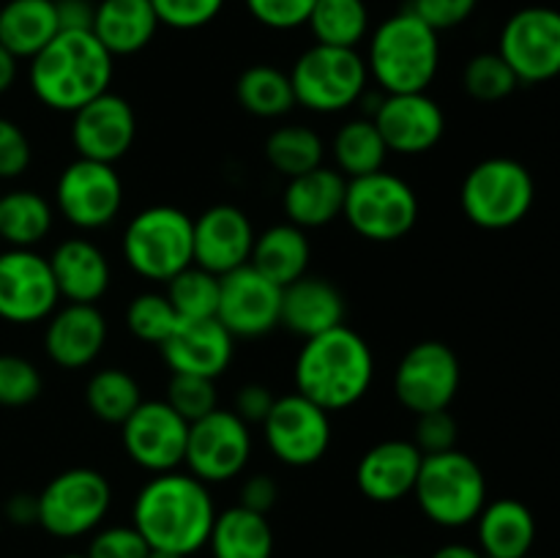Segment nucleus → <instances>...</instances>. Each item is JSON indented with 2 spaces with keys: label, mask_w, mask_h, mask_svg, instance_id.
<instances>
[{
  "label": "nucleus",
  "mask_w": 560,
  "mask_h": 558,
  "mask_svg": "<svg viewBox=\"0 0 560 558\" xmlns=\"http://www.w3.org/2000/svg\"><path fill=\"white\" fill-rule=\"evenodd\" d=\"M372 120L388 153H402V156H421L432 151L446 131V115L427 91L386 93Z\"/></svg>",
  "instance_id": "obj_20"
},
{
  "label": "nucleus",
  "mask_w": 560,
  "mask_h": 558,
  "mask_svg": "<svg viewBox=\"0 0 560 558\" xmlns=\"http://www.w3.org/2000/svg\"><path fill=\"white\" fill-rule=\"evenodd\" d=\"M235 98L255 118H282L295 107L290 74L268 63H257L241 71V77L235 80Z\"/></svg>",
  "instance_id": "obj_35"
},
{
  "label": "nucleus",
  "mask_w": 560,
  "mask_h": 558,
  "mask_svg": "<svg viewBox=\"0 0 560 558\" xmlns=\"http://www.w3.org/2000/svg\"><path fill=\"white\" fill-rule=\"evenodd\" d=\"M246 11L271 31H293L306 25L315 0H244Z\"/></svg>",
  "instance_id": "obj_46"
},
{
  "label": "nucleus",
  "mask_w": 560,
  "mask_h": 558,
  "mask_svg": "<svg viewBox=\"0 0 560 558\" xmlns=\"http://www.w3.org/2000/svg\"><path fill=\"white\" fill-rule=\"evenodd\" d=\"M164 295L173 304L178 321H206V317H217L219 277L191 263L189 268H184V271L170 279L167 293Z\"/></svg>",
  "instance_id": "obj_39"
},
{
  "label": "nucleus",
  "mask_w": 560,
  "mask_h": 558,
  "mask_svg": "<svg viewBox=\"0 0 560 558\" xmlns=\"http://www.w3.org/2000/svg\"><path fill=\"white\" fill-rule=\"evenodd\" d=\"M279 501V485L273 476L255 474L244 481L241 487V507L252 509V512L268 514Z\"/></svg>",
  "instance_id": "obj_51"
},
{
  "label": "nucleus",
  "mask_w": 560,
  "mask_h": 558,
  "mask_svg": "<svg viewBox=\"0 0 560 558\" xmlns=\"http://www.w3.org/2000/svg\"><path fill=\"white\" fill-rule=\"evenodd\" d=\"M252 457V432L233 410H211L189 425L186 468L206 485L235 479Z\"/></svg>",
  "instance_id": "obj_14"
},
{
  "label": "nucleus",
  "mask_w": 560,
  "mask_h": 558,
  "mask_svg": "<svg viewBox=\"0 0 560 558\" xmlns=\"http://www.w3.org/2000/svg\"><path fill=\"white\" fill-rule=\"evenodd\" d=\"M441 69V38L410 9L388 16L370 36L366 71L383 93H421Z\"/></svg>",
  "instance_id": "obj_4"
},
{
  "label": "nucleus",
  "mask_w": 560,
  "mask_h": 558,
  "mask_svg": "<svg viewBox=\"0 0 560 558\" xmlns=\"http://www.w3.org/2000/svg\"><path fill=\"white\" fill-rule=\"evenodd\" d=\"M170 372L202 375L217 381L233 361L235 337L217 321H180L175 332L159 345Z\"/></svg>",
  "instance_id": "obj_23"
},
{
  "label": "nucleus",
  "mask_w": 560,
  "mask_h": 558,
  "mask_svg": "<svg viewBox=\"0 0 560 558\" xmlns=\"http://www.w3.org/2000/svg\"><path fill=\"white\" fill-rule=\"evenodd\" d=\"M5 518L14 525L38 523V498L31 496V492H16L5 503Z\"/></svg>",
  "instance_id": "obj_53"
},
{
  "label": "nucleus",
  "mask_w": 560,
  "mask_h": 558,
  "mask_svg": "<svg viewBox=\"0 0 560 558\" xmlns=\"http://www.w3.org/2000/svg\"><path fill=\"white\" fill-rule=\"evenodd\" d=\"M342 217L361 239L392 244L405 239L419 222V197L405 178L377 170L348 181Z\"/></svg>",
  "instance_id": "obj_9"
},
{
  "label": "nucleus",
  "mask_w": 560,
  "mask_h": 558,
  "mask_svg": "<svg viewBox=\"0 0 560 558\" xmlns=\"http://www.w3.org/2000/svg\"><path fill=\"white\" fill-rule=\"evenodd\" d=\"M413 496L430 523L441 528H465L476 523L487 503L485 470L459 449L424 454Z\"/></svg>",
  "instance_id": "obj_5"
},
{
  "label": "nucleus",
  "mask_w": 560,
  "mask_h": 558,
  "mask_svg": "<svg viewBox=\"0 0 560 558\" xmlns=\"http://www.w3.org/2000/svg\"><path fill=\"white\" fill-rule=\"evenodd\" d=\"M459 425L452 414L446 410H432V414H421L416 421V438L413 443L419 446L421 454H441L448 449H457Z\"/></svg>",
  "instance_id": "obj_47"
},
{
  "label": "nucleus",
  "mask_w": 560,
  "mask_h": 558,
  "mask_svg": "<svg viewBox=\"0 0 560 558\" xmlns=\"http://www.w3.org/2000/svg\"><path fill=\"white\" fill-rule=\"evenodd\" d=\"M290 82L295 104L310 113L334 115L359 104L370 82V71L359 49L312 44L290 69Z\"/></svg>",
  "instance_id": "obj_8"
},
{
  "label": "nucleus",
  "mask_w": 560,
  "mask_h": 558,
  "mask_svg": "<svg viewBox=\"0 0 560 558\" xmlns=\"http://www.w3.org/2000/svg\"><path fill=\"white\" fill-rule=\"evenodd\" d=\"M479 553L485 558H525L536 542V518L517 498L487 501L476 518Z\"/></svg>",
  "instance_id": "obj_28"
},
{
  "label": "nucleus",
  "mask_w": 560,
  "mask_h": 558,
  "mask_svg": "<svg viewBox=\"0 0 560 558\" xmlns=\"http://www.w3.org/2000/svg\"><path fill=\"white\" fill-rule=\"evenodd\" d=\"M498 53L525 85L556 80L560 77V11L550 5L514 11L498 38Z\"/></svg>",
  "instance_id": "obj_13"
},
{
  "label": "nucleus",
  "mask_w": 560,
  "mask_h": 558,
  "mask_svg": "<svg viewBox=\"0 0 560 558\" xmlns=\"http://www.w3.org/2000/svg\"><path fill=\"white\" fill-rule=\"evenodd\" d=\"M124 257L137 277L167 284L195 263V219L175 206L142 208L126 224Z\"/></svg>",
  "instance_id": "obj_6"
},
{
  "label": "nucleus",
  "mask_w": 560,
  "mask_h": 558,
  "mask_svg": "<svg viewBox=\"0 0 560 558\" xmlns=\"http://www.w3.org/2000/svg\"><path fill=\"white\" fill-rule=\"evenodd\" d=\"M459 381H463V367L452 345L441 339H424L399 359L394 372V394L405 410L421 416L446 410L457 397Z\"/></svg>",
  "instance_id": "obj_11"
},
{
  "label": "nucleus",
  "mask_w": 560,
  "mask_h": 558,
  "mask_svg": "<svg viewBox=\"0 0 560 558\" xmlns=\"http://www.w3.org/2000/svg\"><path fill=\"white\" fill-rule=\"evenodd\" d=\"M120 438L131 463L148 474H170L186 457L189 421L175 414L167 399H142L135 414L120 425Z\"/></svg>",
  "instance_id": "obj_16"
},
{
  "label": "nucleus",
  "mask_w": 560,
  "mask_h": 558,
  "mask_svg": "<svg viewBox=\"0 0 560 558\" xmlns=\"http://www.w3.org/2000/svg\"><path fill=\"white\" fill-rule=\"evenodd\" d=\"M208 547L213 558H271L273 531L268 514L252 512L241 503L217 512Z\"/></svg>",
  "instance_id": "obj_32"
},
{
  "label": "nucleus",
  "mask_w": 560,
  "mask_h": 558,
  "mask_svg": "<svg viewBox=\"0 0 560 558\" xmlns=\"http://www.w3.org/2000/svg\"><path fill=\"white\" fill-rule=\"evenodd\" d=\"M148 558H186V556H180V553H170V550H156V547H151V550H148Z\"/></svg>",
  "instance_id": "obj_56"
},
{
  "label": "nucleus",
  "mask_w": 560,
  "mask_h": 558,
  "mask_svg": "<svg viewBox=\"0 0 560 558\" xmlns=\"http://www.w3.org/2000/svg\"><path fill=\"white\" fill-rule=\"evenodd\" d=\"M58 301L47 257L33 249H0V317L5 323L31 326L47 321Z\"/></svg>",
  "instance_id": "obj_17"
},
{
  "label": "nucleus",
  "mask_w": 560,
  "mask_h": 558,
  "mask_svg": "<svg viewBox=\"0 0 560 558\" xmlns=\"http://www.w3.org/2000/svg\"><path fill=\"white\" fill-rule=\"evenodd\" d=\"M273 403H277V397H273V392L266 383H246L235 394L233 414L241 421H246V425H262L266 416L271 414Z\"/></svg>",
  "instance_id": "obj_50"
},
{
  "label": "nucleus",
  "mask_w": 560,
  "mask_h": 558,
  "mask_svg": "<svg viewBox=\"0 0 560 558\" xmlns=\"http://www.w3.org/2000/svg\"><path fill=\"white\" fill-rule=\"evenodd\" d=\"M159 16L151 0H98L91 33L113 58L137 55L153 42Z\"/></svg>",
  "instance_id": "obj_29"
},
{
  "label": "nucleus",
  "mask_w": 560,
  "mask_h": 558,
  "mask_svg": "<svg viewBox=\"0 0 560 558\" xmlns=\"http://www.w3.org/2000/svg\"><path fill=\"white\" fill-rule=\"evenodd\" d=\"M345 315H348V304H345L342 290L331 279L304 274L282 288L279 326H284L295 337L312 339L317 334L345 326Z\"/></svg>",
  "instance_id": "obj_25"
},
{
  "label": "nucleus",
  "mask_w": 560,
  "mask_h": 558,
  "mask_svg": "<svg viewBox=\"0 0 560 558\" xmlns=\"http://www.w3.org/2000/svg\"><path fill=\"white\" fill-rule=\"evenodd\" d=\"M536 200V184L523 162L490 156L468 170L459 206L468 222L481 230H509L523 222Z\"/></svg>",
  "instance_id": "obj_7"
},
{
  "label": "nucleus",
  "mask_w": 560,
  "mask_h": 558,
  "mask_svg": "<svg viewBox=\"0 0 560 558\" xmlns=\"http://www.w3.org/2000/svg\"><path fill=\"white\" fill-rule=\"evenodd\" d=\"M282 315V288L262 277L255 266H241L219 277L217 321L233 337L257 339L271 334Z\"/></svg>",
  "instance_id": "obj_18"
},
{
  "label": "nucleus",
  "mask_w": 560,
  "mask_h": 558,
  "mask_svg": "<svg viewBox=\"0 0 560 558\" xmlns=\"http://www.w3.org/2000/svg\"><path fill=\"white\" fill-rule=\"evenodd\" d=\"M137 137V115L118 93L107 91L71 113V146L77 156L115 164L131 151Z\"/></svg>",
  "instance_id": "obj_19"
},
{
  "label": "nucleus",
  "mask_w": 560,
  "mask_h": 558,
  "mask_svg": "<svg viewBox=\"0 0 560 558\" xmlns=\"http://www.w3.org/2000/svg\"><path fill=\"white\" fill-rule=\"evenodd\" d=\"M306 25L315 44L355 49L370 33V9L364 0H315Z\"/></svg>",
  "instance_id": "obj_36"
},
{
  "label": "nucleus",
  "mask_w": 560,
  "mask_h": 558,
  "mask_svg": "<svg viewBox=\"0 0 560 558\" xmlns=\"http://www.w3.org/2000/svg\"><path fill=\"white\" fill-rule=\"evenodd\" d=\"M115 58L91 31H60L36 58H31L27 82L44 107L77 113L109 91Z\"/></svg>",
  "instance_id": "obj_2"
},
{
  "label": "nucleus",
  "mask_w": 560,
  "mask_h": 558,
  "mask_svg": "<svg viewBox=\"0 0 560 558\" xmlns=\"http://www.w3.org/2000/svg\"><path fill=\"white\" fill-rule=\"evenodd\" d=\"M262 435L279 463L306 468L326 457L331 446V419L328 410L293 392L277 397L271 414L262 421Z\"/></svg>",
  "instance_id": "obj_15"
},
{
  "label": "nucleus",
  "mask_w": 560,
  "mask_h": 558,
  "mask_svg": "<svg viewBox=\"0 0 560 558\" xmlns=\"http://www.w3.org/2000/svg\"><path fill=\"white\" fill-rule=\"evenodd\" d=\"M60 31H91L96 3L93 0H55Z\"/></svg>",
  "instance_id": "obj_52"
},
{
  "label": "nucleus",
  "mask_w": 560,
  "mask_h": 558,
  "mask_svg": "<svg viewBox=\"0 0 560 558\" xmlns=\"http://www.w3.org/2000/svg\"><path fill=\"white\" fill-rule=\"evenodd\" d=\"M55 206L77 230H102L113 224L124 208V181L115 164L77 156L58 175Z\"/></svg>",
  "instance_id": "obj_12"
},
{
  "label": "nucleus",
  "mask_w": 560,
  "mask_h": 558,
  "mask_svg": "<svg viewBox=\"0 0 560 558\" xmlns=\"http://www.w3.org/2000/svg\"><path fill=\"white\" fill-rule=\"evenodd\" d=\"M38 525L58 539H80L102 525L113 507V487L96 468H69L38 492Z\"/></svg>",
  "instance_id": "obj_10"
},
{
  "label": "nucleus",
  "mask_w": 560,
  "mask_h": 558,
  "mask_svg": "<svg viewBox=\"0 0 560 558\" xmlns=\"http://www.w3.org/2000/svg\"><path fill=\"white\" fill-rule=\"evenodd\" d=\"M107 317L96 304H66L47 317L44 350L60 370H82L102 356L107 345Z\"/></svg>",
  "instance_id": "obj_22"
},
{
  "label": "nucleus",
  "mask_w": 560,
  "mask_h": 558,
  "mask_svg": "<svg viewBox=\"0 0 560 558\" xmlns=\"http://www.w3.org/2000/svg\"><path fill=\"white\" fill-rule=\"evenodd\" d=\"M476 5H479V0H413L410 11L419 20H424L432 31L441 33L468 22Z\"/></svg>",
  "instance_id": "obj_49"
},
{
  "label": "nucleus",
  "mask_w": 560,
  "mask_h": 558,
  "mask_svg": "<svg viewBox=\"0 0 560 558\" xmlns=\"http://www.w3.org/2000/svg\"><path fill=\"white\" fill-rule=\"evenodd\" d=\"M0 5H3V3H0Z\"/></svg>",
  "instance_id": "obj_60"
},
{
  "label": "nucleus",
  "mask_w": 560,
  "mask_h": 558,
  "mask_svg": "<svg viewBox=\"0 0 560 558\" xmlns=\"http://www.w3.org/2000/svg\"><path fill=\"white\" fill-rule=\"evenodd\" d=\"M42 372L31 359L16 353H0V405L25 408L42 394Z\"/></svg>",
  "instance_id": "obj_43"
},
{
  "label": "nucleus",
  "mask_w": 560,
  "mask_h": 558,
  "mask_svg": "<svg viewBox=\"0 0 560 558\" xmlns=\"http://www.w3.org/2000/svg\"><path fill=\"white\" fill-rule=\"evenodd\" d=\"M430 558H485V556L479 553V547L463 545V542H452V545L438 547Z\"/></svg>",
  "instance_id": "obj_55"
},
{
  "label": "nucleus",
  "mask_w": 560,
  "mask_h": 558,
  "mask_svg": "<svg viewBox=\"0 0 560 558\" xmlns=\"http://www.w3.org/2000/svg\"><path fill=\"white\" fill-rule=\"evenodd\" d=\"M159 16V25L175 31H197L219 16L224 0H151Z\"/></svg>",
  "instance_id": "obj_44"
},
{
  "label": "nucleus",
  "mask_w": 560,
  "mask_h": 558,
  "mask_svg": "<svg viewBox=\"0 0 560 558\" xmlns=\"http://www.w3.org/2000/svg\"><path fill=\"white\" fill-rule=\"evenodd\" d=\"M167 405L186 421H197L208 416L211 410L219 408L217 381L202 375H184V372H173L167 383Z\"/></svg>",
  "instance_id": "obj_42"
},
{
  "label": "nucleus",
  "mask_w": 560,
  "mask_h": 558,
  "mask_svg": "<svg viewBox=\"0 0 560 558\" xmlns=\"http://www.w3.org/2000/svg\"><path fill=\"white\" fill-rule=\"evenodd\" d=\"M16 71H20V60L0 44V93L9 91L16 82Z\"/></svg>",
  "instance_id": "obj_54"
},
{
  "label": "nucleus",
  "mask_w": 560,
  "mask_h": 558,
  "mask_svg": "<svg viewBox=\"0 0 560 558\" xmlns=\"http://www.w3.org/2000/svg\"><path fill=\"white\" fill-rule=\"evenodd\" d=\"M178 323V315H175L173 304H170L164 293L145 290V293L135 295L129 306H126V326H129V332L140 342L156 345V348L175 332Z\"/></svg>",
  "instance_id": "obj_41"
},
{
  "label": "nucleus",
  "mask_w": 560,
  "mask_h": 558,
  "mask_svg": "<svg viewBox=\"0 0 560 558\" xmlns=\"http://www.w3.org/2000/svg\"><path fill=\"white\" fill-rule=\"evenodd\" d=\"M421 460L413 441L392 438L366 449L364 457L355 465V485L364 498L375 503H397L413 496L416 479H419Z\"/></svg>",
  "instance_id": "obj_24"
},
{
  "label": "nucleus",
  "mask_w": 560,
  "mask_h": 558,
  "mask_svg": "<svg viewBox=\"0 0 560 558\" xmlns=\"http://www.w3.org/2000/svg\"><path fill=\"white\" fill-rule=\"evenodd\" d=\"M31 140L20 124L0 115V181L20 178L31 167Z\"/></svg>",
  "instance_id": "obj_48"
},
{
  "label": "nucleus",
  "mask_w": 560,
  "mask_h": 558,
  "mask_svg": "<svg viewBox=\"0 0 560 558\" xmlns=\"http://www.w3.org/2000/svg\"><path fill=\"white\" fill-rule=\"evenodd\" d=\"M55 211L33 189H14L0 195V241L9 249H33L49 235Z\"/></svg>",
  "instance_id": "obj_33"
},
{
  "label": "nucleus",
  "mask_w": 560,
  "mask_h": 558,
  "mask_svg": "<svg viewBox=\"0 0 560 558\" xmlns=\"http://www.w3.org/2000/svg\"><path fill=\"white\" fill-rule=\"evenodd\" d=\"M388 558H405V556H388Z\"/></svg>",
  "instance_id": "obj_58"
},
{
  "label": "nucleus",
  "mask_w": 560,
  "mask_h": 558,
  "mask_svg": "<svg viewBox=\"0 0 560 558\" xmlns=\"http://www.w3.org/2000/svg\"><path fill=\"white\" fill-rule=\"evenodd\" d=\"M517 74L501 58V53H479L465 63L463 88L476 102H503V98L517 91Z\"/></svg>",
  "instance_id": "obj_40"
},
{
  "label": "nucleus",
  "mask_w": 560,
  "mask_h": 558,
  "mask_svg": "<svg viewBox=\"0 0 560 558\" xmlns=\"http://www.w3.org/2000/svg\"><path fill=\"white\" fill-rule=\"evenodd\" d=\"M60 299L69 304H98L113 282L107 255L88 239H66L47 257Z\"/></svg>",
  "instance_id": "obj_26"
},
{
  "label": "nucleus",
  "mask_w": 560,
  "mask_h": 558,
  "mask_svg": "<svg viewBox=\"0 0 560 558\" xmlns=\"http://www.w3.org/2000/svg\"><path fill=\"white\" fill-rule=\"evenodd\" d=\"M142 403L140 383L118 367H104L91 375L85 386V405L104 425H124Z\"/></svg>",
  "instance_id": "obj_38"
},
{
  "label": "nucleus",
  "mask_w": 560,
  "mask_h": 558,
  "mask_svg": "<svg viewBox=\"0 0 560 558\" xmlns=\"http://www.w3.org/2000/svg\"><path fill=\"white\" fill-rule=\"evenodd\" d=\"M131 520L148 547L191 556L208 545L217 507L206 481L170 470L142 485L135 498Z\"/></svg>",
  "instance_id": "obj_1"
},
{
  "label": "nucleus",
  "mask_w": 560,
  "mask_h": 558,
  "mask_svg": "<svg viewBox=\"0 0 560 558\" xmlns=\"http://www.w3.org/2000/svg\"><path fill=\"white\" fill-rule=\"evenodd\" d=\"M310 260L312 244L306 239V230H301L293 222H279L257 235L249 266H255L273 284L284 288V284L304 277Z\"/></svg>",
  "instance_id": "obj_31"
},
{
  "label": "nucleus",
  "mask_w": 560,
  "mask_h": 558,
  "mask_svg": "<svg viewBox=\"0 0 560 558\" xmlns=\"http://www.w3.org/2000/svg\"><path fill=\"white\" fill-rule=\"evenodd\" d=\"M295 392L323 410H345L359 403L375 377L370 342L348 326L304 339L293 367Z\"/></svg>",
  "instance_id": "obj_3"
},
{
  "label": "nucleus",
  "mask_w": 560,
  "mask_h": 558,
  "mask_svg": "<svg viewBox=\"0 0 560 558\" xmlns=\"http://www.w3.org/2000/svg\"><path fill=\"white\" fill-rule=\"evenodd\" d=\"M60 33L55 0H5L0 5V44L16 60H31Z\"/></svg>",
  "instance_id": "obj_30"
},
{
  "label": "nucleus",
  "mask_w": 560,
  "mask_h": 558,
  "mask_svg": "<svg viewBox=\"0 0 560 558\" xmlns=\"http://www.w3.org/2000/svg\"><path fill=\"white\" fill-rule=\"evenodd\" d=\"M266 159L279 175L284 178H295V175H304L310 170L323 167V159H326V142L317 135L315 129L301 124H288L279 126L268 135L266 140Z\"/></svg>",
  "instance_id": "obj_37"
},
{
  "label": "nucleus",
  "mask_w": 560,
  "mask_h": 558,
  "mask_svg": "<svg viewBox=\"0 0 560 558\" xmlns=\"http://www.w3.org/2000/svg\"><path fill=\"white\" fill-rule=\"evenodd\" d=\"M63 558H88V556H80V553H71V556H63Z\"/></svg>",
  "instance_id": "obj_57"
},
{
  "label": "nucleus",
  "mask_w": 560,
  "mask_h": 558,
  "mask_svg": "<svg viewBox=\"0 0 560 558\" xmlns=\"http://www.w3.org/2000/svg\"><path fill=\"white\" fill-rule=\"evenodd\" d=\"M148 542L135 525H109L93 534L88 558H148Z\"/></svg>",
  "instance_id": "obj_45"
},
{
  "label": "nucleus",
  "mask_w": 560,
  "mask_h": 558,
  "mask_svg": "<svg viewBox=\"0 0 560 558\" xmlns=\"http://www.w3.org/2000/svg\"><path fill=\"white\" fill-rule=\"evenodd\" d=\"M525 558H534V556H525Z\"/></svg>",
  "instance_id": "obj_59"
},
{
  "label": "nucleus",
  "mask_w": 560,
  "mask_h": 558,
  "mask_svg": "<svg viewBox=\"0 0 560 558\" xmlns=\"http://www.w3.org/2000/svg\"><path fill=\"white\" fill-rule=\"evenodd\" d=\"M348 178L337 167H317L288 181L282 195L288 222L301 230L326 228L334 219L342 217Z\"/></svg>",
  "instance_id": "obj_27"
},
{
  "label": "nucleus",
  "mask_w": 560,
  "mask_h": 558,
  "mask_svg": "<svg viewBox=\"0 0 560 558\" xmlns=\"http://www.w3.org/2000/svg\"><path fill=\"white\" fill-rule=\"evenodd\" d=\"M252 219L233 202H217L195 219V266L224 277L246 266L255 249Z\"/></svg>",
  "instance_id": "obj_21"
},
{
  "label": "nucleus",
  "mask_w": 560,
  "mask_h": 558,
  "mask_svg": "<svg viewBox=\"0 0 560 558\" xmlns=\"http://www.w3.org/2000/svg\"><path fill=\"white\" fill-rule=\"evenodd\" d=\"M331 153L337 170L348 181L377 173V170L386 167L388 159V148L377 131L375 120L364 118V115L339 126L331 142Z\"/></svg>",
  "instance_id": "obj_34"
}]
</instances>
